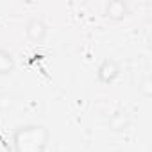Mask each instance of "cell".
Segmentation results:
<instances>
[{"label":"cell","mask_w":152,"mask_h":152,"mask_svg":"<svg viewBox=\"0 0 152 152\" xmlns=\"http://www.w3.org/2000/svg\"><path fill=\"white\" fill-rule=\"evenodd\" d=\"M48 129L45 125L29 124L22 125L13 134L15 152H45L48 145Z\"/></svg>","instance_id":"obj_1"},{"label":"cell","mask_w":152,"mask_h":152,"mask_svg":"<svg viewBox=\"0 0 152 152\" xmlns=\"http://www.w3.org/2000/svg\"><path fill=\"white\" fill-rule=\"evenodd\" d=\"M120 75V66L115 59H106L100 66H99V72H97V77L102 84H111L116 81V77Z\"/></svg>","instance_id":"obj_2"},{"label":"cell","mask_w":152,"mask_h":152,"mask_svg":"<svg viewBox=\"0 0 152 152\" xmlns=\"http://www.w3.org/2000/svg\"><path fill=\"white\" fill-rule=\"evenodd\" d=\"M47 32H48V27L41 18H31L25 25V34L34 43H41L47 38Z\"/></svg>","instance_id":"obj_3"},{"label":"cell","mask_w":152,"mask_h":152,"mask_svg":"<svg viewBox=\"0 0 152 152\" xmlns=\"http://www.w3.org/2000/svg\"><path fill=\"white\" fill-rule=\"evenodd\" d=\"M127 15H129V6L125 2H122V0H111L104 7V16L113 22H120Z\"/></svg>","instance_id":"obj_4"},{"label":"cell","mask_w":152,"mask_h":152,"mask_svg":"<svg viewBox=\"0 0 152 152\" xmlns=\"http://www.w3.org/2000/svg\"><path fill=\"white\" fill-rule=\"evenodd\" d=\"M107 125H109V129H111V131H116V132L125 131V129H129V125H131L129 115H127V113H124V111H116V113H113V115L109 116Z\"/></svg>","instance_id":"obj_5"},{"label":"cell","mask_w":152,"mask_h":152,"mask_svg":"<svg viewBox=\"0 0 152 152\" xmlns=\"http://www.w3.org/2000/svg\"><path fill=\"white\" fill-rule=\"evenodd\" d=\"M15 57L9 50L0 48V75H7L15 70Z\"/></svg>","instance_id":"obj_6"},{"label":"cell","mask_w":152,"mask_h":152,"mask_svg":"<svg viewBox=\"0 0 152 152\" xmlns=\"http://www.w3.org/2000/svg\"><path fill=\"white\" fill-rule=\"evenodd\" d=\"M152 83H150V77H145L143 81H141V86H140V91L145 95V97H150L152 95V86H150Z\"/></svg>","instance_id":"obj_7"},{"label":"cell","mask_w":152,"mask_h":152,"mask_svg":"<svg viewBox=\"0 0 152 152\" xmlns=\"http://www.w3.org/2000/svg\"><path fill=\"white\" fill-rule=\"evenodd\" d=\"M11 106H13V99L9 95H2V97H0V109H2V111L11 109Z\"/></svg>","instance_id":"obj_8"}]
</instances>
